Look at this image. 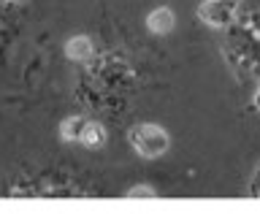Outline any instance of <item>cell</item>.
Wrapping results in <instances>:
<instances>
[{
	"mask_svg": "<svg viewBox=\"0 0 260 214\" xmlns=\"http://www.w3.org/2000/svg\"><path fill=\"white\" fill-rule=\"evenodd\" d=\"M127 141L141 158H160L171 146V138L160 125H136L127 133Z\"/></svg>",
	"mask_w": 260,
	"mask_h": 214,
	"instance_id": "cell-1",
	"label": "cell"
},
{
	"mask_svg": "<svg viewBox=\"0 0 260 214\" xmlns=\"http://www.w3.org/2000/svg\"><path fill=\"white\" fill-rule=\"evenodd\" d=\"M239 14V6L236 3H201L198 6V16L209 27H225L231 24Z\"/></svg>",
	"mask_w": 260,
	"mask_h": 214,
	"instance_id": "cell-2",
	"label": "cell"
},
{
	"mask_svg": "<svg viewBox=\"0 0 260 214\" xmlns=\"http://www.w3.org/2000/svg\"><path fill=\"white\" fill-rule=\"evenodd\" d=\"M146 27H149V33H157V36H168L176 27V14L171 8H154L146 16Z\"/></svg>",
	"mask_w": 260,
	"mask_h": 214,
	"instance_id": "cell-3",
	"label": "cell"
},
{
	"mask_svg": "<svg viewBox=\"0 0 260 214\" xmlns=\"http://www.w3.org/2000/svg\"><path fill=\"white\" fill-rule=\"evenodd\" d=\"M65 57L73 63H87L89 57H92V41L87 36H76L71 38L68 44H65Z\"/></svg>",
	"mask_w": 260,
	"mask_h": 214,
	"instance_id": "cell-4",
	"label": "cell"
},
{
	"mask_svg": "<svg viewBox=\"0 0 260 214\" xmlns=\"http://www.w3.org/2000/svg\"><path fill=\"white\" fill-rule=\"evenodd\" d=\"M87 122H89V119H87V117H79V114H73V117L62 119V122H60V138H62V141L79 144V138H81V133H84Z\"/></svg>",
	"mask_w": 260,
	"mask_h": 214,
	"instance_id": "cell-5",
	"label": "cell"
},
{
	"mask_svg": "<svg viewBox=\"0 0 260 214\" xmlns=\"http://www.w3.org/2000/svg\"><path fill=\"white\" fill-rule=\"evenodd\" d=\"M79 144L87 146V149H101V146L106 144V128L101 125V122L89 119L87 128H84V133H81V138H79Z\"/></svg>",
	"mask_w": 260,
	"mask_h": 214,
	"instance_id": "cell-6",
	"label": "cell"
},
{
	"mask_svg": "<svg viewBox=\"0 0 260 214\" xmlns=\"http://www.w3.org/2000/svg\"><path fill=\"white\" fill-rule=\"evenodd\" d=\"M127 198H154V187H130Z\"/></svg>",
	"mask_w": 260,
	"mask_h": 214,
	"instance_id": "cell-7",
	"label": "cell"
},
{
	"mask_svg": "<svg viewBox=\"0 0 260 214\" xmlns=\"http://www.w3.org/2000/svg\"><path fill=\"white\" fill-rule=\"evenodd\" d=\"M255 103H257V109H260V89H257V95H255Z\"/></svg>",
	"mask_w": 260,
	"mask_h": 214,
	"instance_id": "cell-8",
	"label": "cell"
}]
</instances>
